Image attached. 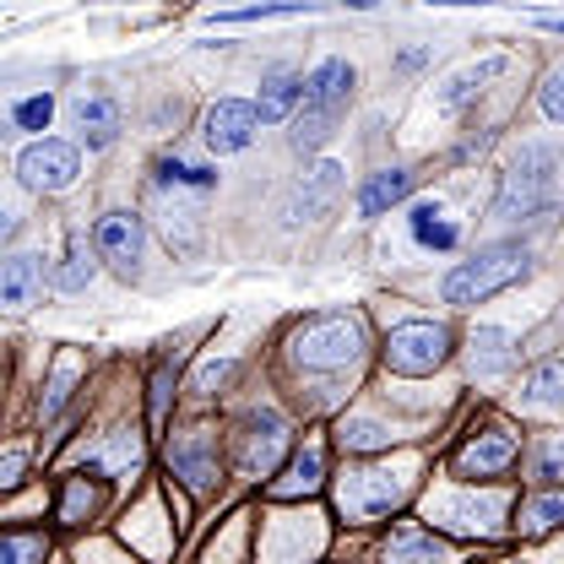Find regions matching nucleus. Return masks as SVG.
Returning <instances> with one entry per match:
<instances>
[{"mask_svg": "<svg viewBox=\"0 0 564 564\" xmlns=\"http://www.w3.org/2000/svg\"><path fill=\"white\" fill-rule=\"evenodd\" d=\"M560 202V147L554 141H521L510 169L494 191V223H527Z\"/></svg>", "mask_w": 564, "mask_h": 564, "instance_id": "f257e3e1", "label": "nucleus"}, {"mask_svg": "<svg viewBox=\"0 0 564 564\" xmlns=\"http://www.w3.org/2000/svg\"><path fill=\"white\" fill-rule=\"evenodd\" d=\"M352 87H358V70L348 61H321V66L304 76V104H299V115H293V152H321L326 141L337 137V126L348 120L352 109Z\"/></svg>", "mask_w": 564, "mask_h": 564, "instance_id": "f03ea898", "label": "nucleus"}, {"mask_svg": "<svg viewBox=\"0 0 564 564\" xmlns=\"http://www.w3.org/2000/svg\"><path fill=\"white\" fill-rule=\"evenodd\" d=\"M532 272V250L505 239V245H484L478 256L456 261L445 278H440V299L456 304V310H473V304H489L494 293L516 288V282Z\"/></svg>", "mask_w": 564, "mask_h": 564, "instance_id": "7ed1b4c3", "label": "nucleus"}, {"mask_svg": "<svg viewBox=\"0 0 564 564\" xmlns=\"http://www.w3.org/2000/svg\"><path fill=\"white\" fill-rule=\"evenodd\" d=\"M369 348L364 337V321L358 315H315L304 321L293 337H288V358L299 369H315V375H332V369H352Z\"/></svg>", "mask_w": 564, "mask_h": 564, "instance_id": "20e7f679", "label": "nucleus"}, {"mask_svg": "<svg viewBox=\"0 0 564 564\" xmlns=\"http://www.w3.org/2000/svg\"><path fill=\"white\" fill-rule=\"evenodd\" d=\"M451 326L445 321H402V326H391V337H386V369L391 375H402V380H423V375H434V369H445L451 364Z\"/></svg>", "mask_w": 564, "mask_h": 564, "instance_id": "39448f33", "label": "nucleus"}, {"mask_svg": "<svg viewBox=\"0 0 564 564\" xmlns=\"http://www.w3.org/2000/svg\"><path fill=\"white\" fill-rule=\"evenodd\" d=\"M288 445H293V434H288V419L278 408H250L239 419V434H234V467L245 478H272L278 462L288 456Z\"/></svg>", "mask_w": 564, "mask_h": 564, "instance_id": "423d86ee", "label": "nucleus"}, {"mask_svg": "<svg viewBox=\"0 0 564 564\" xmlns=\"http://www.w3.org/2000/svg\"><path fill=\"white\" fill-rule=\"evenodd\" d=\"M17 180H22V191H33V196H66L70 185L82 180V152H76V141H61V137L28 141V147L17 152Z\"/></svg>", "mask_w": 564, "mask_h": 564, "instance_id": "0eeeda50", "label": "nucleus"}, {"mask_svg": "<svg viewBox=\"0 0 564 564\" xmlns=\"http://www.w3.org/2000/svg\"><path fill=\"white\" fill-rule=\"evenodd\" d=\"M343 191H348V169L332 163V158H321L315 169H304V174L288 185V196H282V223H288V228L321 223L326 212L343 202Z\"/></svg>", "mask_w": 564, "mask_h": 564, "instance_id": "6e6552de", "label": "nucleus"}, {"mask_svg": "<svg viewBox=\"0 0 564 564\" xmlns=\"http://www.w3.org/2000/svg\"><path fill=\"white\" fill-rule=\"evenodd\" d=\"M516 456H521V440H516L505 423H484V429H473V434L456 445L451 467L478 484V478H505V473L516 467Z\"/></svg>", "mask_w": 564, "mask_h": 564, "instance_id": "1a4fd4ad", "label": "nucleus"}, {"mask_svg": "<svg viewBox=\"0 0 564 564\" xmlns=\"http://www.w3.org/2000/svg\"><path fill=\"white\" fill-rule=\"evenodd\" d=\"M93 250H98V261H109L120 278H137L141 272V256H147V223H141V212H104L98 223H93Z\"/></svg>", "mask_w": 564, "mask_h": 564, "instance_id": "9d476101", "label": "nucleus"}, {"mask_svg": "<svg viewBox=\"0 0 564 564\" xmlns=\"http://www.w3.org/2000/svg\"><path fill=\"white\" fill-rule=\"evenodd\" d=\"M169 473L196 494V499H207V494L217 489V434H212V429L174 434V445H169Z\"/></svg>", "mask_w": 564, "mask_h": 564, "instance_id": "9b49d317", "label": "nucleus"}, {"mask_svg": "<svg viewBox=\"0 0 564 564\" xmlns=\"http://www.w3.org/2000/svg\"><path fill=\"white\" fill-rule=\"evenodd\" d=\"M70 126H76V137L87 141L93 152H104V147H115V137L126 131V109H120V98H115L109 87H82V93L70 98Z\"/></svg>", "mask_w": 564, "mask_h": 564, "instance_id": "f8f14e48", "label": "nucleus"}, {"mask_svg": "<svg viewBox=\"0 0 564 564\" xmlns=\"http://www.w3.org/2000/svg\"><path fill=\"white\" fill-rule=\"evenodd\" d=\"M256 137H261V115L245 98H217L207 109V120H202V141H207V152H217V158L245 152Z\"/></svg>", "mask_w": 564, "mask_h": 564, "instance_id": "ddd939ff", "label": "nucleus"}, {"mask_svg": "<svg viewBox=\"0 0 564 564\" xmlns=\"http://www.w3.org/2000/svg\"><path fill=\"white\" fill-rule=\"evenodd\" d=\"M402 494H408V478H397L386 467H358L348 484H343V510H348L352 521H375L391 505H402Z\"/></svg>", "mask_w": 564, "mask_h": 564, "instance_id": "4468645a", "label": "nucleus"}, {"mask_svg": "<svg viewBox=\"0 0 564 564\" xmlns=\"http://www.w3.org/2000/svg\"><path fill=\"white\" fill-rule=\"evenodd\" d=\"M50 288V261L33 250L0 256V310H33Z\"/></svg>", "mask_w": 564, "mask_h": 564, "instance_id": "2eb2a0df", "label": "nucleus"}, {"mask_svg": "<svg viewBox=\"0 0 564 564\" xmlns=\"http://www.w3.org/2000/svg\"><path fill=\"white\" fill-rule=\"evenodd\" d=\"M413 185H419V174L402 169V163L364 174V185H358V217H386L391 207H402L413 196Z\"/></svg>", "mask_w": 564, "mask_h": 564, "instance_id": "dca6fc26", "label": "nucleus"}, {"mask_svg": "<svg viewBox=\"0 0 564 564\" xmlns=\"http://www.w3.org/2000/svg\"><path fill=\"white\" fill-rule=\"evenodd\" d=\"M521 413H543V419H564V358H543L538 369H527L521 380Z\"/></svg>", "mask_w": 564, "mask_h": 564, "instance_id": "f3484780", "label": "nucleus"}, {"mask_svg": "<svg viewBox=\"0 0 564 564\" xmlns=\"http://www.w3.org/2000/svg\"><path fill=\"white\" fill-rule=\"evenodd\" d=\"M386 564H456V554H451V543L434 538L429 527L402 521V527L391 532V543H386Z\"/></svg>", "mask_w": 564, "mask_h": 564, "instance_id": "a211bd4d", "label": "nucleus"}, {"mask_svg": "<svg viewBox=\"0 0 564 564\" xmlns=\"http://www.w3.org/2000/svg\"><path fill=\"white\" fill-rule=\"evenodd\" d=\"M299 104H304V76H299V70H267V76H261V93H256V115H261V126L293 120Z\"/></svg>", "mask_w": 564, "mask_h": 564, "instance_id": "6ab92c4d", "label": "nucleus"}, {"mask_svg": "<svg viewBox=\"0 0 564 564\" xmlns=\"http://www.w3.org/2000/svg\"><path fill=\"white\" fill-rule=\"evenodd\" d=\"M440 516H445V527H462V532H499V516H505V499L499 494H462V499H440L434 505Z\"/></svg>", "mask_w": 564, "mask_h": 564, "instance_id": "aec40b11", "label": "nucleus"}, {"mask_svg": "<svg viewBox=\"0 0 564 564\" xmlns=\"http://www.w3.org/2000/svg\"><path fill=\"white\" fill-rule=\"evenodd\" d=\"M93 278H98V250H93V239H87L82 228H70L61 267H50V288H61V293H82Z\"/></svg>", "mask_w": 564, "mask_h": 564, "instance_id": "412c9836", "label": "nucleus"}, {"mask_svg": "<svg viewBox=\"0 0 564 564\" xmlns=\"http://www.w3.org/2000/svg\"><path fill=\"white\" fill-rule=\"evenodd\" d=\"M321 6H380V0H256V6H234V11H212L217 28H234V22H267V17H299V11H321Z\"/></svg>", "mask_w": 564, "mask_h": 564, "instance_id": "4be33fe9", "label": "nucleus"}, {"mask_svg": "<svg viewBox=\"0 0 564 564\" xmlns=\"http://www.w3.org/2000/svg\"><path fill=\"white\" fill-rule=\"evenodd\" d=\"M408 228H413L419 250H440V256H445V250L462 245V223L440 207V202H419V207L408 212Z\"/></svg>", "mask_w": 564, "mask_h": 564, "instance_id": "5701e85b", "label": "nucleus"}, {"mask_svg": "<svg viewBox=\"0 0 564 564\" xmlns=\"http://www.w3.org/2000/svg\"><path fill=\"white\" fill-rule=\"evenodd\" d=\"M321 484H326V456H321V445H304V451H293L288 473L267 494L272 499H304V494H315Z\"/></svg>", "mask_w": 564, "mask_h": 564, "instance_id": "b1692460", "label": "nucleus"}, {"mask_svg": "<svg viewBox=\"0 0 564 564\" xmlns=\"http://www.w3.org/2000/svg\"><path fill=\"white\" fill-rule=\"evenodd\" d=\"M516 337L510 332H499V326H484L478 337H473V375L478 380H499V375H510L516 369Z\"/></svg>", "mask_w": 564, "mask_h": 564, "instance_id": "393cba45", "label": "nucleus"}, {"mask_svg": "<svg viewBox=\"0 0 564 564\" xmlns=\"http://www.w3.org/2000/svg\"><path fill=\"white\" fill-rule=\"evenodd\" d=\"M76 352H61L55 358V369H50V386H44V397H39V423H55L61 413L70 408V397H76Z\"/></svg>", "mask_w": 564, "mask_h": 564, "instance_id": "a878e982", "label": "nucleus"}, {"mask_svg": "<svg viewBox=\"0 0 564 564\" xmlns=\"http://www.w3.org/2000/svg\"><path fill=\"white\" fill-rule=\"evenodd\" d=\"M516 527H521V538H543V532L564 527V489H560V494H538V499H527V505L516 510Z\"/></svg>", "mask_w": 564, "mask_h": 564, "instance_id": "bb28decb", "label": "nucleus"}, {"mask_svg": "<svg viewBox=\"0 0 564 564\" xmlns=\"http://www.w3.org/2000/svg\"><path fill=\"white\" fill-rule=\"evenodd\" d=\"M494 76H505V61H478V66H467L462 76H451V82H445L440 104H445V109H462L467 98H478V93L489 87Z\"/></svg>", "mask_w": 564, "mask_h": 564, "instance_id": "cd10ccee", "label": "nucleus"}, {"mask_svg": "<svg viewBox=\"0 0 564 564\" xmlns=\"http://www.w3.org/2000/svg\"><path fill=\"white\" fill-rule=\"evenodd\" d=\"M169 402H174V364H158L147 380V429L152 434L169 429Z\"/></svg>", "mask_w": 564, "mask_h": 564, "instance_id": "c85d7f7f", "label": "nucleus"}, {"mask_svg": "<svg viewBox=\"0 0 564 564\" xmlns=\"http://www.w3.org/2000/svg\"><path fill=\"white\" fill-rule=\"evenodd\" d=\"M158 180L163 185H191V191H217V169H207V163H185V158H163L158 163Z\"/></svg>", "mask_w": 564, "mask_h": 564, "instance_id": "c756f323", "label": "nucleus"}, {"mask_svg": "<svg viewBox=\"0 0 564 564\" xmlns=\"http://www.w3.org/2000/svg\"><path fill=\"white\" fill-rule=\"evenodd\" d=\"M337 440H343V451H386L397 434H391L386 423H375V419H343Z\"/></svg>", "mask_w": 564, "mask_h": 564, "instance_id": "7c9ffc66", "label": "nucleus"}, {"mask_svg": "<svg viewBox=\"0 0 564 564\" xmlns=\"http://www.w3.org/2000/svg\"><path fill=\"white\" fill-rule=\"evenodd\" d=\"M44 532H0V564H44Z\"/></svg>", "mask_w": 564, "mask_h": 564, "instance_id": "2f4dec72", "label": "nucleus"}, {"mask_svg": "<svg viewBox=\"0 0 564 564\" xmlns=\"http://www.w3.org/2000/svg\"><path fill=\"white\" fill-rule=\"evenodd\" d=\"M98 499H104V489H98V484H87V478H70L66 494H61V510H55V516L76 527V521H87V516L98 510Z\"/></svg>", "mask_w": 564, "mask_h": 564, "instance_id": "473e14b6", "label": "nucleus"}, {"mask_svg": "<svg viewBox=\"0 0 564 564\" xmlns=\"http://www.w3.org/2000/svg\"><path fill=\"white\" fill-rule=\"evenodd\" d=\"M532 478L543 484H564V434H543L532 451Z\"/></svg>", "mask_w": 564, "mask_h": 564, "instance_id": "72a5a7b5", "label": "nucleus"}, {"mask_svg": "<svg viewBox=\"0 0 564 564\" xmlns=\"http://www.w3.org/2000/svg\"><path fill=\"white\" fill-rule=\"evenodd\" d=\"M11 120H17L22 131H44V126L55 120V98H50V93H33V98H22V104L11 109Z\"/></svg>", "mask_w": 564, "mask_h": 564, "instance_id": "f704fd0d", "label": "nucleus"}, {"mask_svg": "<svg viewBox=\"0 0 564 564\" xmlns=\"http://www.w3.org/2000/svg\"><path fill=\"white\" fill-rule=\"evenodd\" d=\"M538 115L549 126H564V70H554L543 87H538Z\"/></svg>", "mask_w": 564, "mask_h": 564, "instance_id": "c9c22d12", "label": "nucleus"}, {"mask_svg": "<svg viewBox=\"0 0 564 564\" xmlns=\"http://www.w3.org/2000/svg\"><path fill=\"white\" fill-rule=\"evenodd\" d=\"M22 473H28V451H6V456H0V494L17 489Z\"/></svg>", "mask_w": 564, "mask_h": 564, "instance_id": "e433bc0d", "label": "nucleus"}, {"mask_svg": "<svg viewBox=\"0 0 564 564\" xmlns=\"http://www.w3.org/2000/svg\"><path fill=\"white\" fill-rule=\"evenodd\" d=\"M17 228H22V217H17V212H11V207H0V239H11Z\"/></svg>", "mask_w": 564, "mask_h": 564, "instance_id": "4c0bfd02", "label": "nucleus"}, {"mask_svg": "<svg viewBox=\"0 0 564 564\" xmlns=\"http://www.w3.org/2000/svg\"><path fill=\"white\" fill-rule=\"evenodd\" d=\"M538 28H549V33H564V17H538Z\"/></svg>", "mask_w": 564, "mask_h": 564, "instance_id": "58836bf2", "label": "nucleus"}, {"mask_svg": "<svg viewBox=\"0 0 564 564\" xmlns=\"http://www.w3.org/2000/svg\"><path fill=\"white\" fill-rule=\"evenodd\" d=\"M429 6H489V0H429Z\"/></svg>", "mask_w": 564, "mask_h": 564, "instance_id": "ea45409f", "label": "nucleus"}]
</instances>
